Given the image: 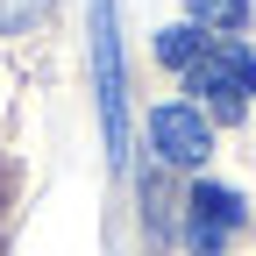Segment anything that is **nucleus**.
Masks as SVG:
<instances>
[{
  "label": "nucleus",
  "instance_id": "1",
  "mask_svg": "<svg viewBox=\"0 0 256 256\" xmlns=\"http://www.w3.org/2000/svg\"><path fill=\"white\" fill-rule=\"evenodd\" d=\"M185 86L200 92V100L220 114V121H242V107H249V92H256V57L242 50V43H220V50H200L185 64ZM192 100V107H200Z\"/></svg>",
  "mask_w": 256,
  "mask_h": 256
},
{
  "label": "nucleus",
  "instance_id": "2",
  "mask_svg": "<svg viewBox=\"0 0 256 256\" xmlns=\"http://www.w3.org/2000/svg\"><path fill=\"white\" fill-rule=\"evenodd\" d=\"M92 78H100V121L107 156H128V78H121V36H114V0H92Z\"/></svg>",
  "mask_w": 256,
  "mask_h": 256
},
{
  "label": "nucleus",
  "instance_id": "3",
  "mask_svg": "<svg viewBox=\"0 0 256 256\" xmlns=\"http://www.w3.org/2000/svg\"><path fill=\"white\" fill-rule=\"evenodd\" d=\"M150 150L164 156V164H206L214 128H206V114L192 107V100H164V107L150 114Z\"/></svg>",
  "mask_w": 256,
  "mask_h": 256
},
{
  "label": "nucleus",
  "instance_id": "4",
  "mask_svg": "<svg viewBox=\"0 0 256 256\" xmlns=\"http://www.w3.org/2000/svg\"><path fill=\"white\" fill-rule=\"evenodd\" d=\"M235 228H242V192H228V185H192V200H185V242L200 249V256H220Z\"/></svg>",
  "mask_w": 256,
  "mask_h": 256
},
{
  "label": "nucleus",
  "instance_id": "5",
  "mask_svg": "<svg viewBox=\"0 0 256 256\" xmlns=\"http://www.w3.org/2000/svg\"><path fill=\"white\" fill-rule=\"evenodd\" d=\"M200 50H206V36H200L192 22H185V28H164V36H156V57H164L171 72H185V64L200 57Z\"/></svg>",
  "mask_w": 256,
  "mask_h": 256
},
{
  "label": "nucleus",
  "instance_id": "6",
  "mask_svg": "<svg viewBox=\"0 0 256 256\" xmlns=\"http://www.w3.org/2000/svg\"><path fill=\"white\" fill-rule=\"evenodd\" d=\"M200 28H242L249 22V0H185Z\"/></svg>",
  "mask_w": 256,
  "mask_h": 256
}]
</instances>
